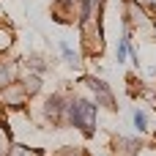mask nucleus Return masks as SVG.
Returning <instances> with one entry per match:
<instances>
[{"label": "nucleus", "mask_w": 156, "mask_h": 156, "mask_svg": "<svg viewBox=\"0 0 156 156\" xmlns=\"http://www.w3.org/2000/svg\"><path fill=\"white\" fill-rule=\"evenodd\" d=\"M66 112H69V121L74 126H80L82 132H93V121H96V104L85 101V99H74L66 104Z\"/></svg>", "instance_id": "nucleus-1"}, {"label": "nucleus", "mask_w": 156, "mask_h": 156, "mask_svg": "<svg viewBox=\"0 0 156 156\" xmlns=\"http://www.w3.org/2000/svg\"><path fill=\"white\" fill-rule=\"evenodd\" d=\"M25 99H27V90H25L22 85H14V82H8V85L0 90V104L22 107V104H25Z\"/></svg>", "instance_id": "nucleus-2"}, {"label": "nucleus", "mask_w": 156, "mask_h": 156, "mask_svg": "<svg viewBox=\"0 0 156 156\" xmlns=\"http://www.w3.org/2000/svg\"><path fill=\"white\" fill-rule=\"evenodd\" d=\"M88 85H90V90L101 99V104H107V107H112V93H110V88L101 82V80H88Z\"/></svg>", "instance_id": "nucleus-3"}, {"label": "nucleus", "mask_w": 156, "mask_h": 156, "mask_svg": "<svg viewBox=\"0 0 156 156\" xmlns=\"http://www.w3.org/2000/svg\"><path fill=\"white\" fill-rule=\"evenodd\" d=\"M14 77V63L11 60H0V85H8Z\"/></svg>", "instance_id": "nucleus-4"}, {"label": "nucleus", "mask_w": 156, "mask_h": 156, "mask_svg": "<svg viewBox=\"0 0 156 156\" xmlns=\"http://www.w3.org/2000/svg\"><path fill=\"white\" fill-rule=\"evenodd\" d=\"M60 110H63L60 96H52V99L47 101V115H49V118H58V115H60Z\"/></svg>", "instance_id": "nucleus-5"}, {"label": "nucleus", "mask_w": 156, "mask_h": 156, "mask_svg": "<svg viewBox=\"0 0 156 156\" xmlns=\"http://www.w3.org/2000/svg\"><path fill=\"white\" fill-rule=\"evenodd\" d=\"M22 88H25L27 93H36V90L41 88V80H38L36 74H27V77H25V85H22Z\"/></svg>", "instance_id": "nucleus-6"}, {"label": "nucleus", "mask_w": 156, "mask_h": 156, "mask_svg": "<svg viewBox=\"0 0 156 156\" xmlns=\"http://www.w3.org/2000/svg\"><path fill=\"white\" fill-rule=\"evenodd\" d=\"M118 145H123V151H126L129 156L140 148V143H137V140H126V137H121V140H118Z\"/></svg>", "instance_id": "nucleus-7"}, {"label": "nucleus", "mask_w": 156, "mask_h": 156, "mask_svg": "<svg viewBox=\"0 0 156 156\" xmlns=\"http://www.w3.org/2000/svg\"><path fill=\"white\" fill-rule=\"evenodd\" d=\"M8 148H11V143H8V132L0 126V156H8Z\"/></svg>", "instance_id": "nucleus-8"}, {"label": "nucleus", "mask_w": 156, "mask_h": 156, "mask_svg": "<svg viewBox=\"0 0 156 156\" xmlns=\"http://www.w3.org/2000/svg\"><path fill=\"white\" fill-rule=\"evenodd\" d=\"M60 52H63V58H66V63H71V66H77V55L69 49V44L66 41H60Z\"/></svg>", "instance_id": "nucleus-9"}, {"label": "nucleus", "mask_w": 156, "mask_h": 156, "mask_svg": "<svg viewBox=\"0 0 156 156\" xmlns=\"http://www.w3.org/2000/svg\"><path fill=\"white\" fill-rule=\"evenodd\" d=\"M126 52H129V38H121V44H118V60H123Z\"/></svg>", "instance_id": "nucleus-10"}, {"label": "nucleus", "mask_w": 156, "mask_h": 156, "mask_svg": "<svg viewBox=\"0 0 156 156\" xmlns=\"http://www.w3.org/2000/svg\"><path fill=\"white\" fill-rule=\"evenodd\" d=\"M145 123H148V121H145V112H140V110H137V112H134V126L143 132V129H145Z\"/></svg>", "instance_id": "nucleus-11"}, {"label": "nucleus", "mask_w": 156, "mask_h": 156, "mask_svg": "<svg viewBox=\"0 0 156 156\" xmlns=\"http://www.w3.org/2000/svg\"><path fill=\"white\" fill-rule=\"evenodd\" d=\"M22 154H25L22 145H11V148H8V156H22Z\"/></svg>", "instance_id": "nucleus-12"}, {"label": "nucleus", "mask_w": 156, "mask_h": 156, "mask_svg": "<svg viewBox=\"0 0 156 156\" xmlns=\"http://www.w3.org/2000/svg\"><path fill=\"white\" fill-rule=\"evenodd\" d=\"M143 3H156V0H143Z\"/></svg>", "instance_id": "nucleus-13"}]
</instances>
